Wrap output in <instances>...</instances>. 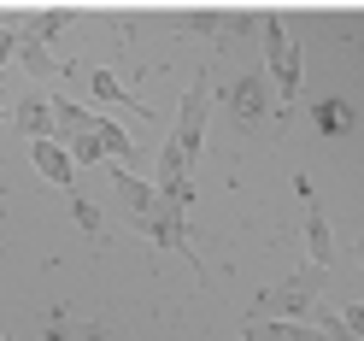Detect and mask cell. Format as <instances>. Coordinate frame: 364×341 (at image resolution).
<instances>
[{
    "instance_id": "obj_1",
    "label": "cell",
    "mask_w": 364,
    "mask_h": 341,
    "mask_svg": "<svg viewBox=\"0 0 364 341\" xmlns=\"http://www.w3.org/2000/svg\"><path fill=\"white\" fill-rule=\"evenodd\" d=\"M106 177H112V194H118V206H124V218L135 224V230H141L153 247H165V253H182L194 265V277L206 283V259H200L194 241H188V206L171 200V194H159L153 183H141V177L124 171V165H112Z\"/></svg>"
},
{
    "instance_id": "obj_2",
    "label": "cell",
    "mask_w": 364,
    "mask_h": 341,
    "mask_svg": "<svg viewBox=\"0 0 364 341\" xmlns=\"http://www.w3.org/2000/svg\"><path fill=\"white\" fill-rule=\"evenodd\" d=\"M200 142H206V71H200L188 83V95H182V112L171 124V142H165V153H159V177H153V189L182 200V206H188V171L200 159Z\"/></svg>"
},
{
    "instance_id": "obj_3",
    "label": "cell",
    "mask_w": 364,
    "mask_h": 341,
    "mask_svg": "<svg viewBox=\"0 0 364 341\" xmlns=\"http://www.w3.org/2000/svg\"><path fill=\"white\" fill-rule=\"evenodd\" d=\"M264 77H270L282 106L300 100V41H294L282 30V18H270V12H264Z\"/></svg>"
},
{
    "instance_id": "obj_4",
    "label": "cell",
    "mask_w": 364,
    "mask_h": 341,
    "mask_svg": "<svg viewBox=\"0 0 364 341\" xmlns=\"http://www.w3.org/2000/svg\"><path fill=\"white\" fill-rule=\"evenodd\" d=\"M317 288H323V271L317 265L294 271V277H282L277 288L259 294V318H294V324H306V318L317 312Z\"/></svg>"
},
{
    "instance_id": "obj_5",
    "label": "cell",
    "mask_w": 364,
    "mask_h": 341,
    "mask_svg": "<svg viewBox=\"0 0 364 341\" xmlns=\"http://www.w3.org/2000/svg\"><path fill=\"white\" fill-rule=\"evenodd\" d=\"M230 118H235L241 130H259V124L270 118V77H264V71H247V77L230 83Z\"/></svg>"
},
{
    "instance_id": "obj_6",
    "label": "cell",
    "mask_w": 364,
    "mask_h": 341,
    "mask_svg": "<svg viewBox=\"0 0 364 341\" xmlns=\"http://www.w3.org/2000/svg\"><path fill=\"white\" fill-rule=\"evenodd\" d=\"M300 206H306V259L317 265V271H329V259H335V236H329V224H323V212H317V200H311V183L300 177Z\"/></svg>"
},
{
    "instance_id": "obj_7",
    "label": "cell",
    "mask_w": 364,
    "mask_h": 341,
    "mask_svg": "<svg viewBox=\"0 0 364 341\" xmlns=\"http://www.w3.org/2000/svg\"><path fill=\"white\" fill-rule=\"evenodd\" d=\"M30 159H36V171L48 177L53 189L77 194V165H71V153H65V142H30Z\"/></svg>"
},
{
    "instance_id": "obj_8",
    "label": "cell",
    "mask_w": 364,
    "mask_h": 341,
    "mask_svg": "<svg viewBox=\"0 0 364 341\" xmlns=\"http://www.w3.org/2000/svg\"><path fill=\"white\" fill-rule=\"evenodd\" d=\"M18 130L30 135V142H53V130H59V118H53V100L48 95H18Z\"/></svg>"
},
{
    "instance_id": "obj_9",
    "label": "cell",
    "mask_w": 364,
    "mask_h": 341,
    "mask_svg": "<svg viewBox=\"0 0 364 341\" xmlns=\"http://www.w3.org/2000/svg\"><path fill=\"white\" fill-rule=\"evenodd\" d=\"M247 341H329L317 324H294V318H247Z\"/></svg>"
},
{
    "instance_id": "obj_10",
    "label": "cell",
    "mask_w": 364,
    "mask_h": 341,
    "mask_svg": "<svg viewBox=\"0 0 364 341\" xmlns=\"http://www.w3.org/2000/svg\"><path fill=\"white\" fill-rule=\"evenodd\" d=\"M88 88H95V100H106V106H124V112H135V118H147V106L135 100V95H124V88L112 83V71H88Z\"/></svg>"
},
{
    "instance_id": "obj_11",
    "label": "cell",
    "mask_w": 364,
    "mask_h": 341,
    "mask_svg": "<svg viewBox=\"0 0 364 341\" xmlns=\"http://www.w3.org/2000/svg\"><path fill=\"white\" fill-rule=\"evenodd\" d=\"M311 118H317L323 135H347V130H353V106H347V100H317Z\"/></svg>"
},
{
    "instance_id": "obj_12",
    "label": "cell",
    "mask_w": 364,
    "mask_h": 341,
    "mask_svg": "<svg viewBox=\"0 0 364 341\" xmlns=\"http://www.w3.org/2000/svg\"><path fill=\"white\" fill-rule=\"evenodd\" d=\"M65 153H71V165H95V159H106L95 130H71V135H65Z\"/></svg>"
},
{
    "instance_id": "obj_13",
    "label": "cell",
    "mask_w": 364,
    "mask_h": 341,
    "mask_svg": "<svg viewBox=\"0 0 364 341\" xmlns=\"http://www.w3.org/2000/svg\"><path fill=\"white\" fill-rule=\"evenodd\" d=\"M95 135H100V147H106V159H118V165H129V153H135V147H129V130H124V124H112V118H100V130H95Z\"/></svg>"
},
{
    "instance_id": "obj_14",
    "label": "cell",
    "mask_w": 364,
    "mask_h": 341,
    "mask_svg": "<svg viewBox=\"0 0 364 341\" xmlns=\"http://www.w3.org/2000/svg\"><path fill=\"white\" fill-rule=\"evenodd\" d=\"M12 59H18V30H6V18H0V77L12 71Z\"/></svg>"
},
{
    "instance_id": "obj_15",
    "label": "cell",
    "mask_w": 364,
    "mask_h": 341,
    "mask_svg": "<svg viewBox=\"0 0 364 341\" xmlns=\"http://www.w3.org/2000/svg\"><path fill=\"white\" fill-rule=\"evenodd\" d=\"M71 206H77V224H82V230H88V236H95V230H100V212H95V206H88V200H82V194H71Z\"/></svg>"
},
{
    "instance_id": "obj_16",
    "label": "cell",
    "mask_w": 364,
    "mask_h": 341,
    "mask_svg": "<svg viewBox=\"0 0 364 341\" xmlns=\"http://www.w3.org/2000/svg\"><path fill=\"white\" fill-rule=\"evenodd\" d=\"M341 324H347V335L364 341V306H347V318H341Z\"/></svg>"
},
{
    "instance_id": "obj_17",
    "label": "cell",
    "mask_w": 364,
    "mask_h": 341,
    "mask_svg": "<svg viewBox=\"0 0 364 341\" xmlns=\"http://www.w3.org/2000/svg\"><path fill=\"white\" fill-rule=\"evenodd\" d=\"M358 259H364V236H358Z\"/></svg>"
},
{
    "instance_id": "obj_18",
    "label": "cell",
    "mask_w": 364,
    "mask_h": 341,
    "mask_svg": "<svg viewBox=\"0 0 364 341\" xmlns=\"http://www.w3.org/2000/svg\"><path fill=\"white\" fill-rule=\"evenodd\" d=\"M0 124H6V106H0Z\"/></svg>"
}]
</instances>
